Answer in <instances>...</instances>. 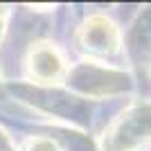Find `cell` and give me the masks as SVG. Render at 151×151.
I'll return each mask as SVG.
<instances>
[{
    "label": "cell",
    "instance_id": "6da1fadb",
    "mask_svg": "<svg viewBox=\"0 0 151 151\" xmlns=\"http://www.w3.org/2000/svg\"><path fill=\"white\" fill-rule=\"evenodd\" d=\"M151 142V104H133L104 133V151H140Z\"/></svg>",
    "mask_w": 151,
    "mask_h": 151
},
{
    "label": "cell",
    "instance_id": "277c9868",
    "mask_svg": "<svg viewBox=\"0 0 151 151\" xmlns=\"http://www.w3.org/2000/svg\"><path fill=\"white\" fill-rule=\"evenodd\" d=\"M29 75L38 83H57L65 75V61L54 43H36L29 50Z\"/></svg>",
    "mask_w": 151,
    "mask_h": 151
},
{
    "label": "cell",
    "instance_id": "7a4b0ae2",
    "mask_svg": "<svg viewBox=\"0 0 151 151\" xmlns=\"http://www.w3.org/2000/svg\"><path fill=\"white\" fill-rule=\"evenodd\" d=\"M68 83L75 90L83 95H93V97H101V95H113L120 90L131 88V79L124 72L111 68H99L95 63H81L77 65L68 75Z\"/></svg>",
    "mask_w": 151,
    "mask_h": 151
},
{
    "label": "cell",
    "instance_id": "5b68a950",
    "mask_svg": "<svg viewBox=\"0 0 151 151\" xmlns=\"http://www.w3.org/2000/svg\"><path fill=\"white\" fill-rule=\"evenodd\" d=\"M25 151H57V147L45 138H34L25 145Z\"/></svg>",
    "mask_w": 151,
    "mask_h": 151
},
{
    "label": "cell",
    "instance_id": "3957f363",
    "mask_svg": "<svg viewBox=\"0 0 151 151\" xmlns=\"http://www.w3.org/2000/svg\"><path fill=\"white\" fill-rule=\"evenodd\" d=\"M79 41L86 50L95 54H113L120 50L122 34L117 25L106 16H90L79 32Z\"/></svg>",
    "mask_w": 151,
    "mask_h": 151
}]
</instances>
